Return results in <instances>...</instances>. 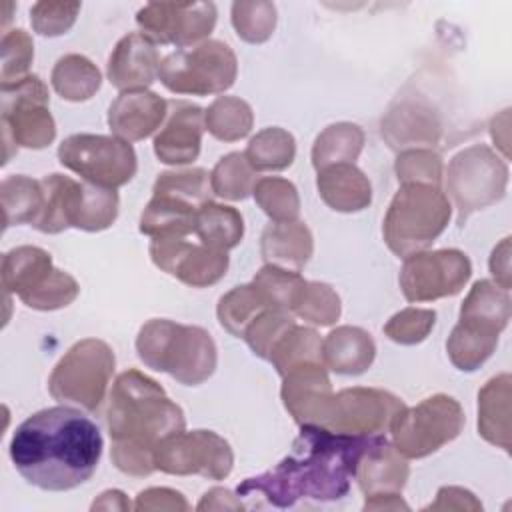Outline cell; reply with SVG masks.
I'll return each instance as SVG.
<instances>
[{"mask_svg":"<svg viewBox=\"0 0 512 512\" xmlns=\"http://www.w3.org/2000/svg\"><path fill=\"white\" fill-rule=\"evenodd\" d=\"M294 322V314L286 312V310H266L262 312L244 332V340L250 346V350L262 358L268 360L272 348L276 346V342L284 336V332L288 328H292Z\"/></svg>","mask_w":512,"mask_h":512,"instance_id":"obj_45","label":"cell"},{"mask_svg":"<svg viewBox=\"0 0 512 512\" xmlns=\"http://www.w3.org/2000/svg\"><path fill=\"white\" fill-rule=\"evenodd\" d=\"M364 510H408V504L400 494H376L366 496Z\"/></svg>","mask_w":512,"mask_h":512,"instance_id":"obj_54","label":"cell"},{"mask_svg":"<svg viewBox=\"0 0 512 512\" xmlns=\"http://www.w3.org/2000/svg\"><path fill=\"white\" fill-rule=\"evenodd\" d=\"M252 284L264 294V298L272 308L294 314L296 300L306 280L300 276V272L266 264L256 272V276L252 278Z\"/></svg>","mask_w":512,"mask_h":512,"instance_id":"obj_41","label":"cell"},{"mask_svg":"<svg viewBox=\"0 0 512 512\" xmlns=\"http://www.w3.org/2000/svg\"><path fill=\"white\" fill-rule=\"evenodd\" d=\"M136 22L150 40L186 48L214 30L216 6L212 2H150L138 10Z\"/></svg>","mask_w":512,"mask_h":512,"instance_id":"obj_18","label":"cell"},{"mask_svg":"<svg viewBox=\"0 0 512 512\" xmlns=\"http://www.w3.org/2000/svg\"><path fill=\"white\" fill-rule=\"evenodd\" d=\"M404 406L398 396L380 388H344L332 396L324 426L334 432L374 436L390 432L394 418Z\"/></svg>","mask_w":512,"mask_h":512,"instance_id":"obj_17","label":"cell"},{"mask_svg":"<svg viewBox=\"0 0 512 512\" xmlns=\"http://www.w3.org/2000/svg\"><path fill=\"white\" fill-rule=\"evenodd\" d=\"M198 510H242L240 498H236L230 490L226 488H212L208 490L202 500L196 506Z\"/></svg>","mask_w":512,"mask_h":512,"instance_id":"obj_53","label":"cell"},{"mask_svg":"<svg viewBox=\"0 0 512 512\" xmlns=\"http://www.w3.org/2000/svg\"><path fill=\"white\" fill-rule=\"evenodd\" d=\"M106 426L112 438L114 466L128 476L144 478L156 470V446L184 430L186 418L156 380L130 368L112 384Z\"/></svg>","mask_w":512,"mask_h":512,"instance_id":"obj_3","label":"cell"},{"mask_svg":"<svg viewBox=\"0 0 512 512\" xmlns=\"http://www.w3.org/2000/svg\"><path fill=\"white\" fill-rule=\"evenodd\" d=\"M268 362L276 368L280 376L290 372L292 368L300 364L310 362H322V338L316 330L294 324L284 332V336L276 342V346L270 352Z\"/></svg>","mask_w":512,"mask_h":512,"instance_id":"obj_37","label":"cell"},{"mask_svg":"<svg viewBox=\"0 0 512 512\" xmlns=\"http://www.w3.org/2000/svg\"><path fill=\"white\" fill-rule=\"evenodd\" d=\"M282 382V402L290 416L300 424L324 426L330 404H332V384L326 374V366L318 362L300 364L286 372Z\"/></svg>","mask_w":512,"mask_h":512,"instance_id":"obj_19","label":"cell"},{"mask_svg":"<svg viewBox=\"0 0 512 512\" xmlns=\"http://www.w3.org/2000/svg\"><path fill=\"white\" fill-rule=\"evenodd\" d=\"M256 170L248 164L244 152H230L218 160L210 172L212 194L226 200H244L252 194Z\"/></svg>","mask_w":512,"mask_h":512,"instance_id":"obj_39","label":"cell"},{"mask_svg":"<svg viewBox=\"0 0 512 512\" xmlns=\"http://www.w3.org/2000/svg\"><path fill=\"white\" fill-rule=\"evenodd\" d=\"M374 356L372 336L358 326H338L322 340V362L336 374L358 376L372 366Z\"/></svg>","mask_w":512,"mask_h":512,"instance_id":"obj_28","label":"cell"},{"mask_svg":"<svg viewBox=\"0 0 512 512\" xmlns=\"http://www.w3.org/2000/svg\"><path fill=\"white\" fill-rule=\"evenodd\" d=\"M426 510H482L480 500L466 488L444 486L438 490L436 500Z\"/></svg>","mask_w":512,"mask_h":512,"instance_id":"obj_51","label":"cell"},{"mask_svg":"<svg viewBox=\"0 0 512 512\" xmlns=\"http://www.w3.org/2000/svg\"><path fill=\"white\" fill-rule=\"evenodd\" d=\"M508 184L506 162L486 144H474L460 150L448 162L446 192L452 198L458 224H464L476 210L496 204Z\"/></svg>","mask_w":512,"mask_h":512,"instance_id":"obj_11","label":"cell"},{"mask_svg":"<svg viewBox=\"0 0 512 512\" xmlns=\"http://www.w3.org/2000/svg\"><path fill=\"white\" fill-rule=\"evenodd\" d=\"M98 426L72 406H52L28 416L10 440V460L32 486L48 492L72 490L98 468Z\"/></svg>","mask_w":512,"mask_h":512,"instance_id":"obj_2","label":"cell"},{"mask_svg":"<svg viewBox=\"0 0 512 512\" xmlns=\"http://www.w3.org/2000/svg\"><path fill=\"white\" fill-rule=\"evenodd\" d=\"M380 132L392 150L404 152L438 144L442 126L438 114L424 100L402 98L382 118Z\"/></svg>","mask_w":512,"mask_h":512,"instance_id":"obj_20","label":"cell"},{"mask_svg":"<svg viewBox=\"0 0 512 512\" xmlns=\"http://www.w3.org/2000/svg\"><path fill=\"white\" fill-rule=\"evenodd\" d=\"M394 172L400 184L440 186L444 178V164L442 158L430 148H412L400 152Z\"/></svg>","mask_w":512,"mask_h":512,"instance_id":"obj_44","label":"cell"},{"mask_svg":"<svg viewBox=\"0 0 512 512\" xmlns=\"http://www.w3.org/2000/svg\"><path fill=\"white\" fill-rule=\"evenodd\" d=\"M380 438L334 432L304 424L292 452L272 470L238 484V496H264L272 506L288 508L298 500L330 502L348 494L362 454Z\"/></svg>","mask_w":512,"mask_h":512,"instance_id":"obj_1","label":"cell"},{"mask_svg":"<svg viewBox=\"0 0 512 512\" xmlns=\"http://www.w3.org/2000/svg\"><path fill=\"white\" fill-rule=\"evenodd\" d=\"M194 236L214 250L228 252L240 244L244 220L236 208L210 200L196 212Z\"/></svg>","mask_w":512,"mask_h":512,"instance_id":"obj_31","label":"cell"},{"mask_svg":"<svg viewBox=\"0 0 512 512\" xmlns=\"http://www.w3.org/2000/svg\"><path fill=\"white\" fill-rule=\"evenodd\" d=\"M50 82L64 100L84 102L100 90L102 74L86 56L66 54L54 64Z\"/></svg>","mask_w":512,"mask_h":512,"instance_id":"obj_32","label":"cell"},{"mask_svg":"<svg viewBox=\"0 0 512 512\" xmlns=\"http://www.w3.org/2000/svg\"><path fill=\"white\" fill-rule=\"evenodd\" d=\"M318 194L336 212H360L372 202L368 176L354 164H332L318 170Z\"/></svg>","mask_w":512,"mask_h":512,"instance_id":"obj_27","label":"cell"},{"mask_svg":"<svg viewBox=\"0 0 512 512\" xmlns=\"http://www.w3.org/2000/svg\"><path fill=\"white\" fill-rule=\"evenodd\" d=\"M510 384V374L502 372L478 392V434L504 452H510Z\"/></svg>","mask_w":512,"mask_h":512,"instance_id":"obj_29","label":"cell"},{"mask_svg":"<svg viewBox=\"0 0 512 512\" xmlns=\"http://www.w3.org/2000/svg\"><path fill=\"white\" fill-rule=\"evenodd\" d=\"M254 200L272 222L298 220L300 198L296 186L278 176H264L254 184Z\"/></svg>","mask_w":512,"mask_h":512,"instance_id":"obj_40","label":"cell"},{"mask_svg":"<svg viewBox=\"0 0 512 512\" xmlns=\"http://www.w3.org/2000/svg\"><path fill=\"white\" fill-rule=\"evenodd\" d=\"M156 42L142 32L126 34L108 58V80L120 92L146 90L158 78Z\"/></svg>","mask_w":512,"mask_h":512,"instance_id":"obj_21","label":"cell"},{"mask_svg":"<svg viewBox=\"0 0 512 512\" xmlns=\"http://www.w3.org/2000/svg\"><path fill=\"white\" fill-rule=\"evenodd\" d=\"M80 12V2H36L30 8V22L40 36L66 34Z\"/></svg>","mask_w":512,"mask_h":512,"instance_id":"obj_49","label":"cell"},{"mask_svg":"<svg viewBox=\"0 0 512 512\" xmlns=\"http://www.w3.org/2000/svg\"><path fill=\"white\" fill-rule=\"evenodd\" d=\"M510 296L490 280H478L460 306V318L446 340L450 362L462 372H474L496 350L500 332L510 320Z\"/></svg>","mask_w":512,"mask_h":512,"instance_id":"obj_5","label":"cell"},{"mask_svg":"<svg viewBox=\"0 0 512 512\" xmlns=\"http://www.w3.org/2000/svg\"><path fill=\"white\" fill-rule=\"evenodd\" d=\"M490 272L494 276V284L504 290H510V238H504L490 256Z\"/></svg>","mask_w":512,"mask_h":512,"instance_id":"obj_52","label":"cell"},{"mask_svg":"<svg viewBox=\"0 0 512 512\" xmlns=\"http://www.w3.org/2000/svg\"><path fill=\"white\" fill-rule=\"evenodd\" d=\"M232 26L250 44L266 42L276 26V6L272 2H234Z\"/></svg>","mask_w":512,"mask_h":512,"instance_id":"obj_42","label":"cell"},{"mask_svg":"<svg viewBox=\"0 0 512 512\" xmlns=\"http://www.w3.org/2000/svg\"><path fill=\"white\" fill-rule=\"evenodd\" d=\"M452 206L440 186L402 184L384 216V242L400 258L424 252L448 226Z\"/></svg>","mask_w":512,"mask_h":512,"instance_id":"obj_6","label":"cell"},{"mask_svg":"<svg viewBox=\"0 0 512 512\" xmlns=\"http://www.w3.org/2000/svg\"><path fill=\"white\" fill-rule=\"evenodd\" d=\"M470 274V258L456 248H444L406 256L398 280L408 302H434L456 296Z\"/></svg>","mask_w":512,"mask_h":512,"instance_id":"obj_15","label":"cell"},{"mask_svg":"<svg viewBox=\"0 0 512 512\" xmlns=\"http://www.w3.org/2000/svg\"><path fill=\"white\" fill-rule=\"evenodd\" d=\"M2 140L4 164L10 160V146L40 150L56 136V124L48 110L50 96L46 84L28 74L16 82L2 84Z\"/></svg>","mask_w":512,"mask_h":512,"instance_id":"obj_10","label":"cell"},{"mask_svg":"<svg viewBox=\"0 0 512 512\" xmlns=\"http://www.w3.org/2000/svg\"><path fill=\"white\" fill-rule=\"evenodd\" d=\"M236 74V54L220 40L170 52L158 66V78L170 92L192 96L220 94L234 84Z\"/></svg>","mask_w":512,"mask_h":512,"instance_id":"obj_9","label":"cell"},{"mask_svg":"<svg viewBox=\"0 0 512 512\" xmlns=\"http://www.w3.org/2000/svg\"><path fill=\"white\" fill-rule=\"evenodd\" d=\"M34 58V44L28 32L10 30L2 38V84L16 82L28 76V68Z\"/></svg>","mask_w":512,"mask_h":512,"instance_id":"obj_48","label":"cell"},{"mask_svg":"<svg viewBox=\"0 0 512 512\" xmlns=\"http://www.w3.org/2000/svg\"><path fill=\"white\" fill-rule=\"evenodd\" d=\"M234 454L230 444L212 430L176 432L164 438L154 450V466L174 476L200 474L222 480L232 472Z\"/></svg>","mask_w":512,"mask_h":512,"instance_id":"obj_14","label":"cell"},{"mask_svg":"<svg viewBox=\"0 0 512 512\" xmlns=\"http://www.w3.org/2000/svg\"><path fill=\"white\" fill-rule=\"evenodd\" d=\"M314 250L312 234L300 220L270 222L260 238V254L266 264L300 272Z\"/></svg>","mask_w":512,"mask_h":512,"instance_id":"obj_26","label":"cell"},{"mask_svg":"<svg viewBox=\"0 0 512 512\" xmlns=\"http://www.w3.org/2000/svg\"><path fill=\"white\" fill-rule=\"evenodd\" d=\"M166 124L154 136V154L160 162L182 166L190 164L200 154L204 112L196 104L174 102Z\"/></svg>","mask_w":512,"mask_h":512,"instance_id":"obj_22","label":"cell"},{"mask_svg":"<svg viewBox=\"0 0 512 512\" xmlns=\"http://www.w3.org/2000/svg\"><path fill=\"white\" fill-rule=\"evenodd\" d=\"M114 364V352L104 340L84 338L54 366L48 378V392L58 402H70L94 412L106 396Z\"/></svg>","mask_w":512,"mask_h":512,"instance_id":"obj_8","label":"cell"},{"mask_svg":"<svg viewBox=\"0 0 512 512\" xmlns=\"http://www.w3.org/2000/svg\"><path fill=\"white\" fill-rule=\"evenodd\" d=\"M294 314L314 326H330L340 318V298L324 282H306L296 300Z\"/></svg>","mask_w":512,"mask_h":512,"instance_id":"obj_43","label":"cell"},{"mask_svg":"<svg viewBox=\"0 0 512 512\" xmlns=\"http://www.w3.org/2000/svg\"><path fill=\"white\" fill-rule=\"evenodd\" d=\"M244 156L256 172L284 170L294 162L296 142L284 128H264L248 142Z\"/></svg>","mask_w":512,"mask_h":512,"instance_id":"obj_36","label":"cell"},{"mask_svg":"<svg viewBox=\"0 0 512 512\" xmlns=\"http://www.w3.org/2000/svg\"><path fill=\"white\" fill-rule=\"evenodd\" d=\"M4 228L16 224H32L44 206V188L40 180L24 174H14L2 180L0 186Z\"/></svg>","mask_w":512,"mask_h":512,"instance_id":"obj_34","label":"cell"},{"mask_svg":"<svg viewBox=\"0 0 512 512\" xmlns=\"http://www.w3.org/2000/svg\"><path fill=\"white\" fill-rule=\"evenodd\" d=\"M92 510H128L130 502L120 490H106L92 502Z\"/></svg>","mask_w":512,"mask_h":512,"instance_id":"obj_55","label":"cell"},{"mask_svg":"<svg viewBox=\"0 0 512 512\" xmlns=\"http://www.w3.org/2000/svg\"><path fill=\"white\" fill-rule=\"evenodd\" d=\"M58 160L84 182L112 190L128 184L138 168L130 142L102 134L68 136L58 146Z\"/></svg>","mask_w":512,"mask_h":512,"instance_id":"obj_13","label":"cell"},{"mask_svg":"<svg viewBox=\"0 0 512 512\" xmlns=\"http://www.w3.org/2000/svg\"><path fill=\"white\" fill-rule=\"evenodd\" d=\"M80 292L78 282L64 270L54 268V272L30 294L22 296L20 300L32 310H58L76 300Z\"/></svg>","mask_w":512,"mask_h":512,"instance_id":"obj_46","label":"cell"},{"mask_svg":"<svg viewBox=\"0 0 512 512\" xmlns=\"http://www.w3.org/2000/svg\"><path fill=\"white\" fill-rule=\"evenodd\" d=\"M40 182L44 188V206L32 226L44 234L76 228L84 200V182L62 174H48Z\"/></svg>","mask_w":512,"mask_h":512,"instance_id":"obj_25","label":"cell"},{"mask_svg":"<svg viewBox=\"0 0 512 512\" xmlns=\"http://www.w3.org/2000/svg\"><path fill=\"white\" fill-rule=\"evenodd\" d=\"M150 258L162 272L192 288L212 286L228 270V252L206 246L194 234L152 238Z\"/></svg>","mask_w":512,"mask_h":512,"instance_id":"obj_16","label":"cell"},{"mask_svg":"<svg viewBox=\"0 0 512 512\" xmlns=\"http://www.w3.org/2000/svg\"><path fill=\"white\" fill-rule=\"evenodd\" d=\"M210 194V174L204 168L162 172L140 216V232L150 238L194 234L196 212L210 202Z\"/></svg>","mask_w":512,"mask_h":512,"instance_id":"obj_7","label":"cell"},{"mask_svg":"<svg viewBox=\"0 0 512 512\" xmlns=\"http://www.w3.org/2000/svg\"><path fill=\"white\" fill-rule=\"evenodd\" d=\"M168 112V102L150 90L122 92L108 108V126L114 136L136 142L156 132Z\"/></svg>","mask_w":512,"mask_h":512,"instance_id":"obj_23","label":"cell"},{"mask_svg":"<svg viewBox=\"0 0 512 512\" xmlns=\"http://www.w3.org/2000/svg\"><path fill=\"white\" fill-rule=\"evenodd\" d=\"M272 306L264 298V294L250 282L232 288L218 300V322L224 330H228L232 336L242 338L246 328L266 310ZM276 310V308H274Z\"/></svg>","mask_w":512,"mask_h":512,"instance_id":"obj_35","label":"cell"},{"mask_svg":"<svg viewBox=\"0 0 512 512\" xmlns=\"http://www.w3.org/2000/svg\"><path fill=\"white\" fill-rule=\"evenodd\" d=\"M364 146V132L350 122H338L324 128L312 146V164L318 170L332 164H354Z\"/></svg>","mask_w":512,"mask_h":512,"instance_id":"obj_33","label":"cell"},{"mask_svg":"<svg viewBox=\"0 0 512 512\" xmlns=\"http://www.w3.org/2000/svg\"><path fill=\"white\" fill-rule=\"evenodd\" d=\"M136 352L148 368L166 372L184 386H198L208 380L218 362L216 344L204 328L166 318L148 320L140 328Z\"/></svg>","mask_w":512,"mask_h":512,"instance_id":"obj_4","label":"cell"},{"mask_svg":"<svg viewBox=\"0 0 512 512\" xmlns=\"http://www.w3.org/2000/svg\"><path fill=\"white\" fill-rule=\"evenodd\" d=\"M254 124V114L248 102L236 96H218L204 112V128L222 142L244 138Z\"/></svg>","mask_w":512,"mask_h":512,"instance_id":"obj_38","label":"cell"},{"mask_svg":"<svg viewBox=\"0 0 512 512\" xmlns=\"http://www.w3.org/2000/svg\"><path fill=\"white\" fill-rule=\"evenodd\" d=\"M134 510H188V502L172 488H146L138 492Z\"/></svg>","mask_w":512,"mask_h":512,"instance_id":"obj_50","label":"cell"},{"mask_svg":"<svg viewBox=\"0 0 512 512\" xmlns=\"http://www.w3.org/2000/svg\"><path fill=\"white\" fill-rule=\"evenodd\" d=\"M410 476L406 458L380 436L358 460L354 478L364 496L400 494Z\"/></svg>","mask_w":512,"mask_h":512,"instance_id":"obj_24","label":"cell"},{"mask_svg":"<svg viewBox=\"0 0 512 512\" xmlns=\"http://www.w3.org/2000/svg\"><path fill=\"white\" fill-rule=\"evenodd\" d=\"M436 312L430 308H404L396 312L386 324L384 334L396 344H420L432 332Z\"/></svg>","mask_w":512,"mask_h":512,"instance_id":"obj_47","label":"cell"},{"mask_svg":"<svg viewBox=\"0 0 512 512\" xmlns=\"http://www.w3.org/2000/svg\"><path fill=\"white\" fill-rule=\"evenodd\" d=\"M462 406L446 394H434L394 418L392 446L404 458H426L452 442L464 428Z\"/></svg>","mask_w":512,"mask_h":512,"instance_id":"obj_12","label":"cell"},{"mask_svg":"<svg viewBox=\"0 0 512 512\" xmlns=\"http://www.w3.org/2000/svg\"><path fill=\"white\" fill-rule=\"evenodd\" d=\"M2 288L18 298L34 292L52 272V258L38 246H18L2 258Z\"/></svg>","mask_w":512,"mask_h":512,"instance_id":"obj_30","label":"cell"}]
</instances>
